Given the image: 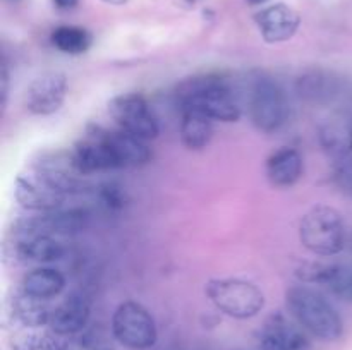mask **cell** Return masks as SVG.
I'll list each match as a JSON object with an SVG mask.
<instances>
[{
  "label": "cell",
  "instance_id": "cell-1",
  "mask_svg": "<svg viewBox=\"0 0 352 350\" xmlns=\"http://www.w3.org/2000/svg\"><path fill=\"white\" fill-rule=\"evenodd\" d=\"M181 110H196L212 120L237 122L241 119V106L227 81L220 75L208 74L191 78L177 89Z\"/></svg>",
  "mask_w": 352,
  "mask_h": 350
},
{
  "label": "cell",
  "instance_id": "cell-2",
  "mask_svg": "<svg viewBox=\"0 0 352 350\" xmlns=\"http://www.w3.org/2000/svg\"><path fill=\"white\" fill-rule=\"evenodd\" d=\"M285 304L296 321L316 338L333 342L342 336L344 325L339 312L323 295L305 285H296L285 294Z\"/></svg>",
  "mask_w": 352,
  "mask_h": 350
},
{
  "label": "cell",
  "instance_id": "cell-3",
  "mask_svg": "<svg viewBox=\"0 0 352 350\" xmlns=\"http://www.w3.org/2000/svg\"><path fill=\"white\" fill-rule=\"evenodd\" d=\"M299 240L318 256H336L346 246V225L336 208L327 205L313 206L301 220Z\"/></svg>",
  "mask_w": 352,
  "mask_h": 350
},
{
  "label": "cell",
  "instance_id": "cell-4",
  "mask_svg": "<svg viewBox=\"0 0 352 350\" xmlns=\"http://www.w3.org/2000/svg\"><path fill=\"white\" fill-rule=\"evenodd\" d=\"M205 292L220 312L234 319L254 318L265 307L263 292L243 278H212Z\"/></svg>",
  "mask_w": 352,
  "mask_h": 350
},
{
  "label": "cell",
  "instance_id": "cell-5",
  "mask_svg": "<svg viewBox=\"0 0 352 350\" xmlns=\"http://www.w3.org/2000/svg\"><path fill=\"white\" fill-rule=\"evenodd\" d=\"M113 336L131 350H146L157 343V325L153 316L140 302L126 301L116 309L112 318Z\"/></svg>",
  "mask_w": 352,
  "mask_h": 350
},
{
  "label": "cell",
  "instance_id": "cell-6",
  "mask_svg": "<svg viewBox=\"0 0 352 350\" xmlns=\"http://www.w3.org/2000/svg\"><path fill=\"white\" fill-rule=\"evenodd\" d=\"M250 113L261 132H275L289 119V102L284 89L270 78H258L251 88Z\"/></svg>",
  "mask_w": 352,
  "mask_h": 350
},
{
  "label": "cell",
  "instance_id": "cell-7",
  "mask_svg": "<svg viewBox=\"0 0 352 350\" xmlns=\"http://www.w3.org/2000/svg\"><path fill=\"white\" fill-rule=\"evenodd\" d=\"M109 113L119 129L133 134L143 141H151L158 137L160 127L151 113L150 105L144 96L138 93L119 95L109 102Z\"/></svg>",
  "mask_w": 352,
  "mask_h": 350
},
{
  "label": "cell",
  "instance_id": "cell-8",
  "mask_svg": "<svg viewBox=\"0 0 352 350\" xmlns=\"http://www.w3.org/2000/svg\"><path fill=\"white\" fill-rule=\"evenodd\" d=\"M34 175L55 192L64 196L78 194L88 191L89 187L86 175H82L76 167L72 154L64 151L43 154L34 163Z\"/></svg>",
  "mask_w": 352,
  "mask_h": 350
},
{
  "label": "cell",
  "instance_id": "cell-9",
  "mask_svg": "<svg viewBox=\"0 0 352 350\" xmlns=\"http://www.w3.org/2000/svg\"><path fill=\"white\" fill-rule=\"evenodd\" d=\"M67 96V75L64 72H45L30 82L24 95V106L33 115L58 112Z\"/></svg>",
  "mask_w": 352,
  "mask_h": 350
},
{
  "label": "cell",
  "instance_id": "cell-10",
  "mask_svg": "<svg viewBox=\"0 0 352 350\" xmlns=\"http://www.w3.org/2000/svg\"><path fill=\"white\" fill-rule=\"evenodd\" d=\"M254 23L267 43H284L298 33L301 17L287 3H274L254 14Z\"/></svg>",
  "mask_w": 352,
  "mask_h": 350
},
{
  "label": "cell",
  "instance_id": "cell-11",
  "mask_svg": "<svg viewBox=\"0 0 352 350\" xmlns=\"http://www.w3.org/2000/svg\"><path fill=\"white\" fill-rule=\"evenodd\" d=\"M14 196L23 208L40 213L57 211L62 208L65 199L64 194L55 192L45 182H41L36 175H34V178L19 175L16 178V184H14Z\"/></svg>",
  "mask_w": 352,
  "mask_h": 350
},
{
  "label": "cell",
  "instance_id": "cell-12",
  "mask_svg": "<svg viewBox=\"0 0 352 350\" xmlns=\"http://www.w3.org/2000/svg\"><path fill=\"white\" fill-rule=\"evenodd\" d=\"M306 347L305 333L282 314L270 316L260 331L261 350H305Z\"/></svg>",
  "mask_w": 352,
  "mask_h": 350
},
{
  "label": "cell",
  "instance_id": "cell-13",
  "mask_svg": "<svg viewBox=\"0 0 352 350\" xmlns=\"http://www.w3.org/2000/svg\"><path fill=\"white\" fill-rule=\"evenodd\" d=\"M89 314H91L89 302L82 295L72 294L52 311L48 325L57 335H74L85 328Z\"/></svg>",
  "mask_w": 352,
  "mask_h": 350
},
{
  "label": "cell",
  "instance_id": "cell-14",
  "mask_svg": "<svg viewBox=\"0 0 352 350\" xmlns=\"http://www.w3.org/2000/svg\"><path fill=\"white\" fill-rule=\"evenodd\" d=\"M110 148L117 160L119 168H136L143 167L151 160V150L146 141L126 132V130H109L107 129Z\"/></svg>",
  "mask_w": 352,
  "mask_h": 350
},
{
  "label": "cell",
  "instance_id": "cell-15",
  "mask_svg": "<svg viewBox=\"0 0 352 350\" xmlns=\"http://www.w3.org/2000/svg\"><path fill=\"white\" fill-rule=\"evenodd\" d=\"M305 163L294 148H280L267 160V177L275 187H291L301 178Z\"/></svg>",
  "mask_w": 352,
  "mask_h": 350
},
{
  "label": "cell",
  "instance_id": "cell-16",
  "mask_svg": "<svg viewBox=\"0 0 352 350\" xmlns=\"http://www.w3.org/2000/svg\"><path fill=\"white\" fill-rule=\"evenodd\" d=\"M323 150L337 158H346L352 151V119L336 115L320 127Z\"/></svg>",
  "mask_w": 352,
  "mask_h": 350
},
{
  "label": "cell",
  "instance_id": "cell-17",
  "mask_svg": "<svg viewBox=\"0 0 352 350\" xmlns=\"http://www.w3.org/2000/svg\"><path fill=\"white\" fill-rule=\"evenodd\" d=\"M64 287L65 277L54 268H36L23 278L24 294L40 299V301L55 297L64 290Z\"/></svg>",
  "mask_w": 352,
  "mask_h": 350
},
{
  "label": "cell",
  "instance_id": "cell-18",
  "mask_svg": "<svg viewBox=\"0 0 352 350\" xmlns=\"http://www.w3.org/2000/svg\"><path fill=\"white\" fill-rule=\"evenodd\" d=\"M26 235V233H24ZM65 249L55 237L48 233L26 235L17 242V254L23 259L38 261V263H52L64 256Z\"/></svg>",
  "mask_w": 352,
  "mask_h": 350
},
{
  "label": "cell",
  "instance_id": "cell-19",
  "mask_svg": "<svg viewBox=\"0 0 352 350\" xmlns=\"http://www.w3.org/2000/svg\"><path fill=\"white\" fill-rule=\"evenodd\" d=\"M212 119L196 110H182L181 139L189 150H203L212 141Z\"/></svg>",
  "mask_w": 352,
  "mask_h": 350
},
{
  "label": "cell",
  "instance_id": "cell-20",
  "mask_svg": "<svg viewBox=\"0 0 352 350\" xmlns=\"http://www.w3.org/2000/svg\"><path fill=\"white\" fill-rule=\"evenodd\" d=\"M14 316L24 328H40L50 323L52 312L48 311L43 301L31 297L28 294H21L14 299Z\"/></svg>",
  "mask_w": 352,
  "mask_h": 350
},
{
  "label": "cell",
  "instance_id": "cell-21",
  "mask_svg": "<svg viewBox=\"0 0 352 350\" xmlns=\"http://www.w3.org/2000/svg\"><path fill=\"white\" fill-rule=\"evenodd\" d=\"M52 45L57 50L69 55L85 54L91 47V34L88 30L78 26H60L52 33Z\"/></svg>",
  "mask_w": 352,
  "mask_h": 350
},
{
  "label": "cell",
  "instance_id": "cell-22",
  "mask_svg": "<svg viewBox=\"0 0 352 350\" xmlns=\"http://www.w3.org/2000/svg\"><path fill=\"white\" fill-rule=\"evenodd\" d=\"M333 295L352 304V264H327L323 283Z\"/></svg>",
  "mask_w": 352,
  "mask_h": 350
},
{
  "label": "cell",
  "instance_id": "cell-23",
  "mask_svg": "<svg viewBox=\"0 0 352 350\" xmlns=\"http://www.w3.org/2000/svg\"><path fill=\"white\" fill-rule=\"evenodd\" d=\"M95 194L98 198L100 205L109 211H119L126 205V192L122 191L119 184L116 182H105L95 189Z\"/></svg>",
  "mask_w": 352,
  "mask_h": 350
},
{
  "label": "cell",
  "instance_id": "cell-24",
  "mask_svg": "<svg viewBox=\"0 0 352 350\" xmlns=\"http://www.w3.org/2000/svg\"><path fill=\"white\" fill-rule=\"evenodd\" d=\"M333 182L339 185V189L352 196V158H340L333 168Z\"/></svg>",
  "mask_w": 352,
  "mask_h": 350
},
{
  "label": "cell",
  "instance_id": "cell-25",
  "mask_svg": "<svg viewBox=\"0 0 352 350\" xmlns=\"http://www.w3.org/2000/svg\"><path fill=\"white\" fill-rule=\"evenodd\" d=\"M0 82H2V88H0V95H2V105H6L7 95H9V71H7L6 64H2V74H0Z\"/></svg>",
  "mask_w": 352,
  "mask_h": 350
},
{
  "label": "cell",
  "instance_id": "cell-26",
  "mask_svg": "<svg viewBox=\"0 0 352 350\" xmlns=\"http://www.w3.org/2000/svg\"><path fill=\"white\" fill-rule=\"evenodd\" d=\"M78 2L79 0H54L55 5H57L58 9H64V10L72 9V7L78 5Z\"/></svg>",
  "mask_w": 352,
  "mask_h": 350
},
{
  "label": "cell",
  "instance_id": "cell-27",
  "mask_svg": "<svg viewBox=\"0 0 352 350\" xmlns=\"http://www.w3.org/2000/svg\"><path fill=\"white\" fill-rule=\"evenodd\" d=\"M40 350H62V349L57 345V343L50 342V340H45V343L40 347Z\"/></svg>",
  "mask_w": 352,
  "mask_h": 350
},
{
  "label": "cell",
  "instance_id": "cell-28",
  "mask_svg": "<svg viewBox=\"0 0 352 350\" xmlns=\"http://www.w3.org/2000/svg\"><path fill=\"white\" fill-rule=\"evenodd\" d=\"M103 2L112 3V5H122V3H126L127 0H103Z\"/></svg>",
  "mask_w": 352,
  "mask_h": 350
},
{
  "label": "cell",
  "instance_id": "cell-29",
  "mask_svg": "<svg viewBox=\"0 0 352 350\" xmlns=\"http://www.w3.org/2000/svg\"><path fill=\"white\" fill-rule=\"evenodd\" d=\"M246 2L251 3V5H260V3L268 2V0H246Z\"/></svg>",
  "mask_w": 352,
  "mask_h": 350
},
{
  "label": "cell",
  "instance_id": "cell-30",
  "mask_svg": "<svg viewBox=\"0 0 352 350\" xmlns=\"http://www.w3.org/2000/svg\"><path fill=\"white\" fill-rule=\"evenodd\" d=\"M351 249H352V239H351Z\"/></svg>",
  "mask_w": 352,
  "mask_h": 350
},
{
  "label": "cell",
  "instance_id": "cell-31",
  "mask_svg": "<svg viewBox=\"0 0 352 350\" xmlns=\"http://www.w3.org/2000/svg\"><path fill=\"white\" fill-rule=\"evenodd\" d=\"M191 2H195V0H191Z\"/></svg>",
  "mask_w": 352,
  "mask_h": 350
}]
</instances>
